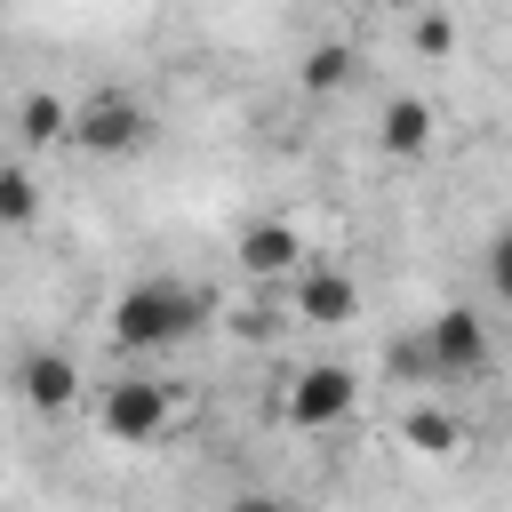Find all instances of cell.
I'll list each match as a JSON object with an SVG mask.
<instances>
[{
    "label": "cell",
    "mask_w": 512,
    "mask_h": 512,
    "mask_svg": "<svg viewBox=\"0 0 512 512\" xmlns=\"http://www.w3.org/2000/svg\"><path fill=\"white\" fill-rule=\"evenodd\" d=\"M200 312H208L200 288H184V280H136V288H120V304H112V336H120L128 352H152V344L192 336Z\"/></svg>",
    "instance_id": "6da1fadb"
},
{
    "label": "cell",
    "mask_w": 512,
    "mask_h": 512,
    "mask_svg": "<svg viewBox=\"0 0 512 512\" xmlns=\"http://www.w3.org/2000/svg\"><path fill=\"white\" fill-rule=\"evenodd\" d=\"M72 144L80 152H136L144 144V104L136 96H96L72 112Z\"/></svg>",
    "instance_id": "7a4b0ae2"
},
{
    "label": "cell",
    "mask_w": 512,
    "mask_h": 512,
    "mask_svg": "<svg viewBox=\"0 0 512 512\" xmlns=\"http://www.w3.org/2000/svg\"><path fill=\"white\" fill-rule=\"evenodd\" d=\"M424 344H432V368H440V384L448 376H472L480 360H488V328H480V312H440L432 328H424Z\"/></svg>",
    "instance_id": "3957f363"
},
{
    "label": "cell",
    "mask_w": 512,
    "mask_h": 512,
    "mask_svg": "<svg viewBox=\"0 0 512 512\" xmlns=\"http://www.w3.org/2000/svg\"><path fill=\"white\" fill-rule=\"evenodd\" d=\"M352 400H360V384H352V368H336V360H320V368H304V376L288 384V416H296V424H336Z\"/></svg>",
    "instance_id": "277c9868"
},
{
    "label": "cell",
    "mask_w": 512,
    "mask_h": 512,
    "mask_svg": "<svg viewBox=\"0 0 512 512\" xmlns=\"http://www.w3.org/2000/svg\"><path fill=\"white\" fill-rule=\"evenodd\" d=\"M160 424H168V392L160 384H112L104 392V432L112 440L144 448V440H160Z\"/></svg>",
    "instance_id": "5b68a950"
},
{
    "label": "cell",
    "mask_w": 512,
    "mask_h": 512,
    "mask_svg": "<svg viewBox=\"0 0 512 512\" xmlns=\"http://www.w3.org/2000/svg\"><path fill=\"white\" fill-rule=\"evenodd\" d=\"M16 384H24V400H32L40 416L72 408V392H80V376H72V360H64V352H32V360L16 368Z\"/></svg>",
    "instance_id": "8992f818"
},
{
    "label": "cell",
    "mask_w": 512,
    "mask_h": 512,
    "mask_svg": "<svg viewBox=\"0 0 512 512\" xmlns=\"http://www.w3.org/2000/svg\"><path fill=\"white\" fill-rule=\"evenodd\" d=\"M352 304H360V288H352L344 272H328V264H320V272H304V288H296V312H304V320H320V328H344V320H352Z\"/></svg>",
    "instance_id": "52a82bcc"
},
{
    "label": "cell",
    "mask_w": 512,
    "mask_h": 512,
    "mask_svg": "<svg viewBox=\"0 0 512 512\" xmlns=\"http://www.w3.org/2000/svg\"><path fill=\"white\" fill-rule=\"evenodd\" d=\"M296 256H304V240L288 224H248L240 232V264L248 272H296Z\"/></svg>",
    "instance_id": "ba28073f"
},
{
    "label": "cell",
    "mask_w": 512,
    "mask_h": 512,
    "mask_svg": "<svg viewBox=\"0 0 512 512\" xmlns=\"http://www.w3.org/2000/svg\"><path fill=\"white\" fill-rule=\"evenodd\" d=\"M432 144V104L424 96H392L384 104V152H424Z\"/></svg>",
    "instance_id": "9c48e42d"
},
{
    "label": "cell",
    "mask_w": 512,
    "mask_h": 512,
    "mask_svg": "<svg viewBox=\"0 0 512 512\" xmlns=\"http://www.w3.org/2000/svg\"><path fill=\"white\" fill-rule=\"evenodd\" d=\"M400 432H408L424 456H456V448H464V424H456L448 408H408V424H400Z\"/></svg>",
    "instance_id": "30bf717a"
},
{
    "label": "cell",
    "mask_w": 512,
    "mask_h": 512,
    "mask_svg": "<svg viewBox=\"0 0 512 512\" xmlns=\"http://www.w3.org/2000/svg\"><path fill=\"white\" fill-rule=\"evenodd\" d=\"M16 128H24V144H56V136H72V112H64L56 96H24Z\"/></svg>",
    "instance_id": "8fae6325"
},
{
    "label": "cell",
    "mask_w": 512,
    "mask_h": 512,
    "mask_svg": "<svg viewBox=\"0 0 512 512\" xmlns=\"http://www.w3.org/2000/svg\"><path fill=\"white\" fill-rule=\"evenodd\" d=\"M344 80H352V48H344V40H320V48L304 56V88L320 96V88H344Z\"/></svg>",
    "instance_id": "7c38bea8"
},
{
    "label": "cell",
    "mask_w": 512,
    "mask_h": 512,
    "mask_svg": "<svg viewBox=\"0 0 512 512\" xmlns=\"http://www.w3.org/2000/svg\"><path fill=\"white\" fill-rule=\"evenodd\" d=\"M40 216V184L24 168H0V224H32Z\"/></svg>",
    "instance_id": "4fadbf2b"
},
{
    "label": "cell",
    "mask_w": 512,
    "mask_h": 512,
    "mask_svg": "<svg viewBox=\"0 0 512 512\" xmlns=\"http://www.w3.org/2000/svg\"><path fill=\"white\" fill-rule=\"evenodd\" d=\"M416 48H424V56H448V48H456V24H448L440 8H424V16H416Z\"/></svg>",
    "instance_id": "5bb4252c"
},
{
    "label": "cell",
    "mask_w": 512,
    "mask_h": 512,
    "mask_svg": "<svg viewBox=\"0 0 512 512\" xmlns=\"http://www.w3.org/2000/svg\"><path fill=\"white\" fill-rule=\"evenodd\" d=\"M488 288L512 304V232H496V240H488Z\"/></svg>",
    "instance_id": "9a60e30c"
},
{
    "label": "cell",
    "mask_w": 512,
    "mask_h": 512,
    "mask_svg": "<svg viewBox=\"0 0 512 512\" xmlns=\"http://www.w3.org/2000/svg\"><path fill=\"white\" fill-rule=\"evenodd\" d=\"M232 512H280V496H232Z\"/></svg>",
    "instance_id": "2e32d148"
}]
</instances>
